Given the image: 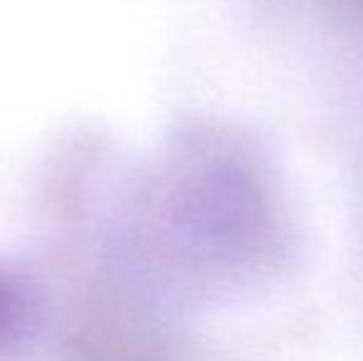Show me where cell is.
I'll use <instances>...</instances> for the list:
<instances>
[{"mask_svg": "<svg viewBox=\"0 0 363 361\" xmlns=\"http://www.w3.org/2000/svg\"><path fill=\"white\" fill-rule=\"evenodd\" d=\"M30 322V307L23 287L10 274L0 272V361L20 347Z\"/></svg>", "mask_w": 363, "mask_h": 361, "instance_id": "obj_2", "label": "cell"}, {"mask_svg": "<svg viewBox=\"0 0 363 361\" xmlns=\"http://www.w3.org/2000/svg\"><path fill=\"white\" fill-rule=\"evenodd\" d=\"M72 361H176L163 342L136 329H91L74 342Z\"/></svg>", "mask_w": 363, "mask_h": 361, "instance_id": "obj_1", "label": "cell"}]
</instances>
